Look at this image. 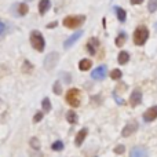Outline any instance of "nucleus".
Here are the masks:
<instances>
[{"mask_svg":"<svg viewBox=\"0 0 157 157\" xmlns=\"http://www.w3.org/2000/svg\"><path fill=\"white\" fill-rule=\"evenodd\" d=\"M29 144H30V146H32V149H35V150H40V142H39V139H37V138H30Z\"/></svg>","mask_w":157,"mask_h":157,"instance_id":"26","label":"nucleus"},{"mask_svg":"<svg viewBox=\"0 0 157 157\" xmlns=\"http://www.w3.org/2000/svg\"><path fill=\"white\" fill-rule=\"evenodd\" d=\"M124 152H125L124 145H117V146L114 147V153H116V155H123Z\"/></svg>","mask_w":157,"mask_h":157,"instance_id":"28","label":"nucleus"},{"mask_svg":"<svg viewBox=\"0 0 157 157\" xmlns=\"http://www.w3.org/2000/svg\"><path fill=\"white\" fill-rule=\"evenodd\" d=\"M99 40L97 37H91L87 43V51L90 52L91 55H97V50L99 48Z\"/></svg>","mask_w":157,"mask_h":157,"instance_id":"10","label":"nucleus"},{"mask_svg":"<svg viewBox=\"0 0 157 157\" xmlns=\"http://www.w3.org/2000/svg\"><path fill=\"white\" fill-rule=\"evenodd\" d=\"M106 73H108V69H106L105 65H101L98 66L97 69H94L91 73V77L94 78V80H103V78L106 77Z\"/></svg>","mask_w":157,"mask_h":157,"instance_id":"9","label":"nucleus"},{"mask_svg":"<svg viewBox=\"0 0 157 157\" xmlns=\"http://www.w3.org/2000/svg\"><path fill=\"white\" fill-rule=\"evenodd\" d=\"M52 91H54V94H57V95L62 94V87H61L59 81H55L54 83V86H52Z\"/></svg>","mask_w":157,"mask_h":157,"instance_id":"27","label":"nucleus"},{"mask_svg":"<svg viewBox=\"0 0 157 157\" xmlns=\"http://www.w3.org/2000/svg\"><path fill=\"white\" fill-rule=\"evenodd\" d=\"M86 21V17L84 15H69L63 18V26L68 28V29H77L78 26L84 24Z\"/></svg>","mask_w":157,"mask_h":157,"instance_id":"3","label":"nucleus"},{"mask_svg":"<svg viewBox=\"0 0 157 157\" xmlns=\"http://www.w3.org/2000/svg\"><path fill=\"white\" fill-rule=\"evenodd\" d=\"M58 61H59V54L58 52H50V54H47L46 58H44V69H47V71L54 69V66L57 65Z\"/></svg>","mask_w":157,"mask_h":157,"instance_id":"5","label":"nucleus"},{"mask_svg":"<svg viewBox=\"0 0 157 157\" xmlns=\"http://www.w3.org/2000/svg\"><path fill=\"white\" fill-rule=\"evenodd\" d=\"M57 25H58V22L55 21V22H51V24H48V25H47V28H55V26H57Z\"/></svg>","mask_w":157,"mask_h":157,"instance_id":"34","label":"nucleus"},{"mask_svg":"<svg viewBox=\"0 0 157 157\" xmlns=\"http://www.w3.org/2000/svg\"><path fill=\"white\" fill-rule=\"evenodd\" d=\"M30 44L32 47L39 52H43L44 48H46V41H44V37L39 30H33L30 33Z\"/></svg>","mask_w":157,"mask_h":157,"instance_id":"2","label":"nucleus"},{"mask_svg":"<svg viewBox=\"0 0 157 157\" xmlns=\"http://www.w3.org/2000/svg\"><path fill=\"white\" fill-rule=\"evenodd\" d=\"M125 40H127V35H125V32H120L119 36L116 37V40H114V43H116L117 47H123V44L125 43Z\"/></svg>","mask_w":157,"mask_h":157,"instance_id":"19","label":"nucleus"},{"mask_svg":"<svg viewBox=\"0 0 157 157\" xmlns=\"http://www.w3.org/2000/svg\"><path fill=\"white\" fill-rule=\"evenodd\" d=\"M147 156H149V152L144 146H135L130 152V157H147Z\"/></svg>","mask_w":157,"mask_h":157,"instance_id":"12","label":"nucleus"},{"mask_svg":"<svg viewBox=\"0 0 157 157\" xmlns=\"http://www.w3.org/2000/svg\"><path fill=\"white\" fill-rule=\"evenodd\" d=\"M142 103V91L139 88H135L132 92H131V97H130V105L131 106H138Z\"/></svg>","mask_w":157,"mask_h":157,"instance_id":"7","label":"nucleus"},{"mask_svg":"<svg viewBox=\"0 0 157 157\" xmlns=\"http://www.w3.org/2000/svg\"><path fill=\"white\" fill-rule=\"evenodd\" d=\"M149 39V29L145 25H139L135 30H134L132 40L136 46H144L146 43V40Z\"/></svg>","mask_w":157,"mask_h":157,"instance_id":"1","label":"nucleus"},{"mask_svg":"<svg viewBox=\"0 0 157 157\" xmlns=\"http://www.w3.org/2000/svg\"><path fill=\"white\" fill-rule=\"evenodd\" d=\"M121 76H123V73H121V71H120V69H113V71L110 72L112 80H120Z\"/></svg>","mask_w":157,"mask_h":157,"instance_id":"23","label":"nucleus"},{"mask_svg":"<svg viewBox=\"0 0 157 157\" xmlns=\"http://www.w3.org/2000/svg\"><path fill=\"white\" fill-rule=\"evenodd\" d=\"M136 130H138V123H136V121H130V123H127V124H125L124 128H123L121 135L124 136V138H128V136L132 135Z\"/></svg>","mask_w":157,"mask_h":157,"instance_id":"6","label":"nucleus"},{"mask_svg":"<svg viewBox=\"0 0 157 157\" xmlns=\"http://www.w3.org/2000/svg\"><path fill=\"white\" fill-rule=\"evenodd\" d=\"M87 134H88V130H87V128H83V130L78 131L76 138H75V145H76V146H80V145L83 144L86 136H87Z\"/></svg>","mask_w":157,"mask_h":157,"instance_id":"14","label":"nucleus"},{"mask_svg":"<svg viewBox=\"0 0 157 157\" xmlns=\"http://www.w3.org/2000/svg\"><path fill=\"white\" fill-rule=\"evenodd\" d=\"M3 32H4V24H3L2 19H0V35H2Z\"/></svg>","mask_w":157,"mask_h":157,"instance_id":"33","label":"nucleus"},{"mask_svg":"<svg viewBox=\"0 0 157 157\" xmlns=\"http://www.w3.org/2000/svg\"><path fill=\"white\" fill-rule=\"evenodd\" d=\"M65 99L72 108H77V106H80V91L76 88H71L66 92Z\"/></svg>","mask_w":157,"mask_h":157,"instance_id":"4","label":"nucleus"},{"mask_svg":"<svg viewBox=\"0 0 157 157\" xmlns=\"http://www.w3.org/2000/svg\"><path fill=\"white\" fill-rule=\"evenodd\" d=\"M114 11H116L117 19H119L120 22H125V19H127V13H125L124 8H121V7H119V6H116V7H114Z\"/></svg>","mask_w":157,"mask_h":157,"instance_id":"16","label":"nucleus"},{"mask_svg":"<svg viewBox=\"0 0 157 157\" xmlns=\"http://www.w3.org/2000/svg\"><path fill=\"white\" fill-rule=\"evenodd\" d=\"M113 97H114V101H116V102L119 103V105H124V99H121V98H120L119 95H117V92H116V91L113 92Z\"/></svg>","mask_w":157,"mask_h":157,"instance_id":"29","label":"nucleus"},{"mask_svg":"<svg viewBox=\"0 0 157 157\" xmlns=\"http://www.w3.org/2000/svg\"><path fill=\"white\" fill-rule=\"evenodd\" d=\"M92 66V62L90 59H87V58H84V59H81L80 62H78V69L83 72L86 71H90V68Z\"/></svg>","mask_w":157,"mask_h":157,"instance_id":"18","label":"nucleus"},{"mask_svg":"<svg viewBox=\"0 0 157 157\" xmlns=\"http://www.w3.org/2000/svg\"><path fill=\"white\" fill-rule=\"evenodd\" d=\"M71 75H63V78H65V83H71Z\"/></svg>","mask_w":157,"mask_h":157,"instance_id":"32","label":"nucleus"},{"mask_svg":"<svg viewBox=\"0 0 157 157\" xmlns=\"http://www.w3.org/2000/svg\"><path fill=\"white\" fill-rule=\"evenodd\" d=\"M32 71H33V65L29 62V61H24V63H22V72L24 73H26V75H29V73H32Z\"/></svg>","mask_w":157,"mask_h":157,"instance_id":"21","label":"nucleus"},{"mask_svg":"<svg viewBox=\"0 0 157 157\" xmlns=\"http://www.w3.org/2000/svg\"><path fill=\"white\" fill-rule=\"evenodd\" d=\"M14 13L17 14V15L22 17V15H26L28 11H29V7H28L26 3H17L15 6H14Z\"/></svg>","mask_w":157,"mask_h":157,"instance_id":"13","label":"nucleus"},{"mask_svg":"<svg viewBox=\"0 0 157 157\" xmlns=\"http://www.w3.org/2000/svg\"><path fill=\"white\" fill-rule=\"evenodd\" d=\"M41 108H43V110L46 112V113H48V112L51 110V102H50V99L47 97L41 101Z\"/></svg>","mask_w":157,"mask_h":157,"instance_id":"22","label":"nucleus"},{"mask_svg":"<svg viewBox=\"0 0 157 157\" xmlns=\"http://www.w3.org/2000/svg\"><path fill=\"white\" fill-rule=\"evenodd\" d=\"M131 4H141V3H144V0H130Z\"/></svg>","mask_w":157,"mask_h":157,"instance_id":"31","label":"nucleus"},{"mask_svg":"<svg viewBox=\"0 0 157 157\" xmlns=\"http://www.w3.org/2000/svg\"><path fill=\"white\" fill-rule=\"evenodd\" d=\"M50 7H51V2L50 0H40V3H39V13H40V15H44L50 10Z\"/></svg>","mask_w":157,"mask_h":157,"instance_id":"15","label":"nucleus"},{"mask_svg":"<svg viewBox=\"0 0 157 157\" xmlns=\"http://www.w3.org/2000/svg\"><path fill=\"white\" fill-rule=\"evenodd\" d=\"M66 120H68V123H71V124H76L77 120H78L76 112H75V110H69L68 113H66Z\"/></svg>","mask_w":157,"mask_h":157,"instance_id":"20","label":"nucleus"},{"mask_svg":"<svg viewBox=\"0 0 157 157\" xmlns=\"http://www.w3.org/2000/svg\"><path fill=\"white\" fill-rule=\"evenodd\" d=\"M41 119H43V113H41V112H37V113L35 114V117H33V121H35V123H39Z\"/></svg>","mask_w":157,"mask_h":157,"instance_id":"30","label":"nucleus"},{"mask_svg":"<svg viewBox=\"0 0 157 157\" xmlns=\"http://www.w3.org/2000/svg\"><path fill=\"white\" fill-rule=\"evenodd\" d=\"M51 149L55 150V152H61V150H63V142L62 141H55L54 144H52Z\"/></svg>","mask_w":157,"mask_h":157,"instance_id":"24","label":"nucleus"},{"mask_svg":"<svg viewBox=\"0 0 157 157\" xmlns=\"http://www.w3.org/2000/svg\"><path fill=\"white\" fill-rule=\"evenodd\" d=\"M156 119H157V105L156 106H152V108H149L144 113V120L146 123H152V121H155Z\"/></svg>","mask_w":157,"mask_h":157,"instance_id":"11","label":"nucleus"},{"mask_svg":"<svg viewBox=\"0 0 157 157\" xmlns=\"http://www.w3.org/2000/svg\"><path fill=\"white\" fill-rule=\"evenodd\" d=\"M117 62L120 63V65H125V63L130 62V54H128L127 51H121L119 54V57H117Z\"/></svg>","mask_w":157,"mask_h":157,"instance_id":"17","label":"nucleus"},{"mask_svg":"<svg viewBox=\"0 0 157 157\" xmlns=\"http://www.w3.org/2000/svg\"><path fill=\"white\" fill-rule=\"evenodd\" d=\"M147 10H149V13H156L157 11V0H149V3H147Z\"/></svg>","mask_w":157,"mask_h":157,"instance_id":"25","label":"nucleus"},{"mask_svg":"<svg viewBox=\"0 0 157 157\" xmlns=\"http://www.w3.org/2000/svg\"><path fill=\"white\" fill-rule=\"evenodd\" d=\"M83 33H84L83 30H78V32H75L73 35L71 36V37H68V39L65 40V43H63V48L68 50V48H71L72 46H75V43H76V41L81 37V36H83Z\"/></svg>","mask_w":157,"mask_h":157,"instance_id":"8","label":"nucleus"}]
</instances>
